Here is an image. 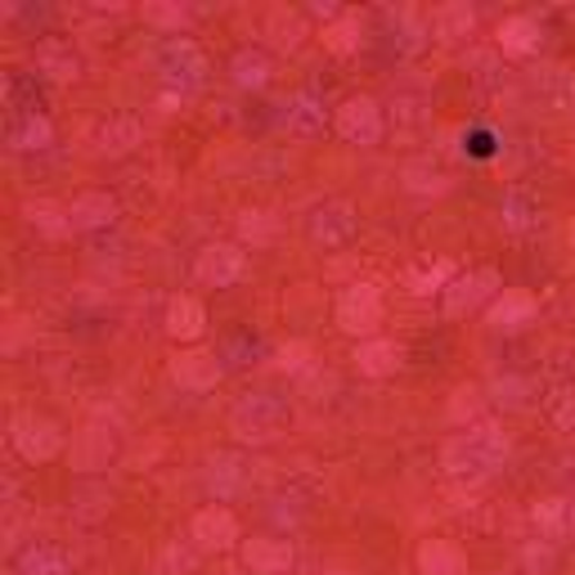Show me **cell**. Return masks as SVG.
I'll return each instance as SVG.
<instances>
[{
	"label": "cell",
	"mask_w": 575,
	"mask_h": 575,
	"mask_svg": "<svg viewBox=\"0 0 575 575\" xmlns=\"http://www.w3.org/2000/svg\"><path fill=\"white\" fill-rule=\"evenodd\" d=\"M19 575H68V553L59 544H28L19 553Z\"/></svg>",
	"instance_id": "30"
},
{
	"label": "cell",
	"mask_w": 575,
	"mask_h": 575,
	"mask_svg": "<svg viewBox=\"0 0 575 575\" xmlns=\"http://www.w3.org/2000/svg\"><path fill=\"white\" fill-rule=\"evenodd\" d=\"M499 293H504L499 270L482 266V270H473V275H464V279H449V288H445V310H449V315H473V310L490 306Z\"/></svg>",
	"instance_id": "7"
},
{
	"label": "cell",
	"mask_w": 575,
	"mask_h": 575,
	"mask_svg": "<svg viewBox=\"0 0 575 575\" xmlns=\"http://www.w3.org/2000/svg\"><path fill=\"white\" fill-rule=\"evenodd\" d=\"M171 374H176V383H180L185 391H211V387L220 383L225 365H220V356H211V351H185V356H176Z\"/></svg>",
	"instance_id": "19"
},
{
	"label": "cell",
	"mask_w": 575,
	"mask_h": 575,
	"mask_svg": "<svg viewBox=\"0 0 575 575\" xmlns=\"http://www.w3.org/2000/svg\"><path fill=\"white\" fill-rule=\"evenodd\" d=\"M279 369H306V347H301V341H293V347H284L279 351Z\"/></svg>",
	"instance_id": "43"
},
{
	"label": "cell",
	"mask_w": 575,
	"mask_h": 575,
	"mask_svg": "<svg viewBox=\"0 0 575 575\" xmlns=\"http://www.w3.org/2000/svg\"><path fill=\"white\" fill-rule=\"evenodd\" d=\"M32 68H37V77H46V81H54V86H68V81L81 77L86 63H81V50H77L68 37H46V41H37Z\"/></svg>",
	"instance_id": "10"
},
{
	"label": "cell",
	"mask_w": 575,
	"mask_h": 575,
	"mask_svg": "<svg viewBox=\"0 0 575 575\" xmlns=\"http://www.w3.org/2000/svg\"><path fill=\"white\" fill-rule=\"evenodd\" d=\"M548 418L562 427V432H575V387H562L548 396Z\"/></svg>",
	"instance_id": "39"
},
{
	"label": "cell",
	"mask_w": 575,
	"mask_h": 575,
	"mask_svg": "<svg viewBox=\"0 0 575 575\" xmlns=\"http://www.w3.org/2000/svg\"><path fill=\"white\" fill-rule=\"evenodd\" d=\"M28 225L41 229V235H68V207H50V202H28Z\"/></svg>",
	"instance_id": "38"
},
{
	"label": "cell",
	"mask_w": 575,
	"mask_h": 575,
	"mask_svg": "<svg viewBox=\"0 0 575 575\" xmlns=\"http://www.w3.org/2000/svg\"><path fill=\"white\" fill-rule=\"evenodd\" d=\"M112 220H118V198L103 194V189L77 194V198L68 202V225L81 229V235H90V229H108Z\"/></svg>",
	"instance_id": "17"
},
{
	"label": "cell",
	"mask_w": 575,
	"mask_h": 575,
	"mask_svg": "<svg viewBox=\"0 0 575 575\" xmlns=\"http://www.w3.org/2000/svg\"><path fill=\"white\" fill-rule=\"evenodd\" d=\"M526 391H531V383H522V378H499L495 383V400H504L508 409H522L526 405Z\"/></svg>",
	"instance_id": "41"
},
{
	"label": "cell",
	"mask_w": 575,
	"mask_h": 575,
	"mask_svg": "<svg viewBox=\"0 0 575 575\" xmlns=\"http://www.w3.org/2000/svg\"><path fill=\"white\" fill-rule=\"evenodd\" d=\"M535 315H539V301H535L531 293H517V288H504V293L486 306V324H490L495 333H522V328L535 324Z\"/></svg>",
	"instance_id": "12"
},
{
	"label": "cell",
	"mask_w": 575,
	"mask_h": 575,
	"mask_svg": "<svg viewBox=\"0 0 575 575\" xmlns=\"http://www.w3.org/2000/svg\"><path fill=\"white\" fill-rule=\"evenodd\" d=\"M275 235H279V216H275V211L252 207V211H244V216H239V239H244V244L266 248Z\"/></svg>",
	"instance_id": "32"
},
{
	"label": "cell",
	"mask_w": 575,
	"mask_h": 575,
	"mask_svg": "<svg viewBox=\"0 0 575 575\" xmlns=\"http://www.w3.org/2000/svg\"><path fill=\"white\" fill-rule=\"evenodd\" d=\"M229 72H235V86L261 90V86H270V77H275V59H270L266 46H244V50L235 54V63H229Z\"/></svg>",
	"instance_id": "22"
},
{
	"label": "cell",
	"mask_w": 575,
	"mask_h": 575,
	"mask_svg": "<svg viewBox=\"0 0 575 575\" xmlns=\"http://www.w3.org/2000/svg\"><path fill=\"white\" fill-rule=\"evenodd\" d=\"M418 571L423 575H468V557L454 539H423L418 544Z\"/></svg>",
	"instance_id": "21"
},
{
	"label": "cell",
	"mask_w": 575,
	"mask_h": 575,
	"mask_svg": "<svg viewBox=\"0 0 575 575\" xmlns=\"http://www.w3.org/2000/svg\"><path fill=\"white\" fill-rule=\"evenodd\" d=\"M189 539H194L202 553H225V548L239 544V522H235V513H229V508L211 504V508H202V513L189 522Z\"/></svg>",
	"instance_id": "11"
},
{
	"label": "cell",
	"mask_w": 575,
	"mask_h": 575,
	"mask_svg": "<svg viewBox=\"0 0 575 575\" xmlns=\"http://www.w3.org/2000/svg\"><path fill=\"white\" fill-rule=\"evenodd\" d=\"M405 189H414V194H445L449 180H445V171L436 162H409L405 167Z\"/></svg>",
	"instance_id": "36"
},
{
	"label": "cell",
	"mask_w": 575,
	"mask_h": 575,
	"mask_svg": "<svg viewBox=\"0 0 575 575\" xmlns=\"http://www.w3.org/2000/svg\"><path fill=\"white\" fill-rule=\"evenodd\" d=\"M248 270V257L239 244H207L194 261V275L207 284V288H229V284H239Z\"/></svg>",
	"instance_id": "9"
},
{
	"label": "cell",
	"mask_w": 575,
	"mask_h": 575,
	"mask_svg": "<svg viewBox=\"0 0 575 575\" xmlns=\"http://www.w3.org/2000/svg\"><path fill=\"white\" fill-rule=\"evenodd\" d=\"M522 562H526V571H535V575H544V571H553V562H557V553H553V544L548 539H535L526 553H522Z\"/></svg>",
	"instance_id": "40"
},
{
	"label": "cell",
	"mask_w": 575,
	"mask_h": 575,
	"mask_svg": "<svg viewBox=\"0 0 575 575\" xmlns=\"http://www.w3.org/2000/svg\"><path fill=\"white\" fill-rule=\"evenodd\" d=\"M383 23H387V46H391L396 54H414V50H423V41H427V23H418V14H414V10H387V14H383Z\"/></svg>",
	"instance_id": "23"
},
{
	"label": "cell",
	"mask_w": 575,
	"mask_h": 575,
	"mask_svg": "<svg viewBox=\"0 0 575 575\" xmlns=\"http://www.w3.org/2000/svg\"><path fill=\"white\" fill-rule=\"evenodd\" d=\"M360 229V216L347 198H333V202H319L306 220V235L319 244V248H347Z\"/></svg>",
	"instance_id": "4"
},
{
	"label": "cell",
	"mask_w": 575,
	"mask_h": 575,
	"mask_svg": "<svg viewBox=\"0 0 575 575\" xmlns=\"http://www.w3.org/2000/svg\"><path fill=\"white\" fill-rule=\"evenodd\" d=\"M508 458V436L495 427V423H473L458 436H449V445L440 449V464L449 477H490L499 464Z\"/></svg>",
	"instance_id": "1"
},
{
	"label": "cell",
	"mask_w": 575,
	"mask_h": 575,
	"mask_svg": "<svg viewBox=\"0 0 575 575\" xmlns=\"http://www.w3.org/2000/svg\"><path fill=\"white\" fill-rule=\"evenodd\" d=\"M10 440H14V449L28 458V464H50V458L63 449L59 423H50V418H41V414H19Z\"/></svg>",
	"instance_id": "6"
},
{
	"label": "cell",
	"mask_w": 575,
	"mask_h": 575,
	"mask_svg": "<svg viewBox=\"0 0 575 575\" xmlns=\"http://www.w3.org/2000/svg\"><path fill=\"white\" fill-rule=\"evenodd\" d=\"M449 275H454V266H449V261H436V266H414V270H405V284H409V293L427 297V293H445V288H449Z\"/></svg>",
	"instance_id": "34"
},
{
	"label": "cell",
	"mask_w": 575,
	"mask_h": 575,
	"mask_svg": "<svg viewBox=\"0 0 575 575\" xmlns=\"http://www.w3.org/2000/svg\"><path fill=\"white\" fill-rule=\"evenodd\" d=\"M310 14H315V19H333V23L341 19V10H337V6H328V0H324V6H310Z\"/></svg>",
	"instance_id": "45"
},
{
	"label": "cell",
	"mask_w": 575,
	"mask_h": 575,
	"mask_svg": "<svg viewBox=\"0 0 575 575\" xmlns=\"http://www.w3.org/2000/svg\"><path fill=\"white\" fill-rule=\"evenodd\" d=\"M324 575H347V571H324Z\"/></svg>",
	"instance_id": "47"
},
{
	"label": "cell",
	"mask_w": 575,
	"mask_h": 575,
	"mask_svg": "<svg viewBox=\"0 0 575 575\" xmlns=\"http://www.w3.org/2000/svg\"><path fill=\"white\" fill-rule=\"evenodd\" d=\"M400 365H405V347L391 337H365L356 347V369L365 378H391Z\"/></svg>",
	"instance_id": "18"
},
{
	"label": "cell",
	"mask_w": 575,
	"mask_h": 575,
	"mask_svg": "<svg viewBox=\"0 0 575 575\" xmlns=\"http://www.w3.org/2000/svg\"><path fill=\"white\" fill-rule=\"evenodd\" d=\"M202 324H207V310H202L198 297H171V306H167V333L171 337L194 341L202 333Z\"/></svg>",
	"instance_id": "27"
},
{
	"label": "cell",
	"mask_w": 575,
	"mask_h": 575,
	"mask_svg": "<svg viewBox=\"0 0 575 575\" xmlns=\"http://www.w3.org/2000/svg\"><path fill=\"white\" fill-rule=\"evenodd\" d=\"M288 423H293V409L275 391H252V396H244L235 409H229V432H235L239 440H248V445L279 440L288 432Z\"/></svg>",
	"instance_id": "2"
},
{
	"label": "cell",
	"mask_w": 575,
	"mask_h": 575,
	"mask_svg": "<svg viewBox=\"0 0 575 575\" xmlns=\"http://www.w3.org/2000/svg\"><path fill=\"white\" fill-rule=\"evenodd\" d=\"M72 458H77V468L95 473V468H103L108 458H112V445H103L99 427H86V432H81V440H77V449H72Z\"/></svg>",
	"instance_id": "35"
},
{
	"label": "cell",
	"mask_w": 575,
	"mask_h": 575,
	"mask_svg": "<svg viewBox=\"0 0 575 575\" xmlns=\"http://www.w3.org/2000/svg\"><path fill=\"white\" fill-rule=\"evenodd\" d=\"M571 539H575V504H571Z\"/></svg>",
	"instance_id": "46"
},
{
	"label": "cell",
	"mask_w": 575,
	"mask_h": 575,
	"mask_svg": "<svg viewBox=\"0 0 575 575\" xmlns=\"http://www.w3.org/2000/svg\"><path fill=\"white\" fill-rule=\"evenodd\" d=\"M266 37H270L275 50H297V46L310 37L306 14H297V10H275V14L266 19Z\"/></svg>",
	"instance_id": "29"
},
{
	"label": "cell",
	"mask_w": 575,
	"mask_h": 575,
	"mask_svg": "<svg viewBox=\"0 0 575 575\" xmlns=\"http://www.w3.org/2000/svg\"><path fill=\"white\" fill-rule=\"evenodd\" d=\"M468 153L490 158V153H495V136H490V131H473V136H468Z\"/></svg>",
	"instance_id": "44"
},
{
	"label": "cell",
	"mask_w": 575,
	"mask_h": 575,
	"mask_svg": "<svg viewBox=\"0 0 575 575\" xmlns=\"http://www.w3.org/2000/svg\"><path fill=\"white\" fill-rule=\"evenodd\" d=\"M454 396H458V400H454V409H449L454 418L477 414V405H482V391H477V387H464V391H454Z\"/></svg>",
	"instance_id": "42"
},
{
	"label": "cell",
	"mask_w": 575,
	"mask_h": 575,
	"mask_svg": "<svg viewBox=\"0 0 575 575\" xmlns=\"http://www.w3.org/2000/svg\"><path fill=\"white\" fill-rule=\"evenodd\" d=\"M535 90H539V99H544L548 108L575 112V72H571V68H539Z\"/></svg>",
	"instance_id": "26"
},
{
	"label": "cell",
	"mask_w": 575,
	"mask_h": 575,
	"mask_svg": "<svg viewBox=\"0 0 575 575\" xmlns=\"http://www.w3.org/2000/svg\"><path fill=\"white\" fill-rule=\"evenodd\" d=\"M427 32H432L436 41H445V46L468 41V37L477 32V10L468 6V0H445V6H436V10H432Z\"/></svg>",
	"instance_id": "15"
},
{
	"label": "cell",
	"mask_w": 575,
	"mask_h": 575,
	"mask_svg": "<svg viewBox=\"0 0 575 575\" xmlns=\"http://www.w3.org/2000/svg\"><path fill=\"white\" fill-rule=\"evenodd\" d=\"M145 23L167 28V32H185L194 23V10L189 6H162V0H149V6H145Z\"/></svg>",
	"instance_id": "37"
},
{
	"label": "cell",
	"mask_w": 575,
	"mask_h": 575,
	"mask_svg": "<svg viewBox=\"0 0 575 575\" xmlns=\"http://www.w3.org/2000/svg\"><path fill=\"white\" fill-rule=\"evenodd\" d=\"M337 131H341V140H351L360 149H374L383 140V108H378V99L351 95L347 103L337 108Z\"/></svg>",
	"instance_id": "8"
},
{
	"label": "cell",
	"mask_w": 575,
	"mask_h": 575,
	"mask_svg": "<svg viewBox=\"0 0 575 575\" xmlns=\"http://www.w3.org/2000/svg\"><path fill=\"white\" fill-rule=\"evenodd\" d=\"M10 145L23 149V153H37V149H50L54 145V127L46 112H28L19 127H10Z\"/></svg>",
	"instance_id": "31"
},
{
	"label": "cell",
	"mask_w": 575,
	"mask_h": 575,
	"mask_svg": "<svg viewBox=\"0 0 575 575\" xmlns=\"http://www.w3.org/2000/svg\"><path fill=\"white\" fill-rule=\"evenodd\" d=\"M360 41H365V28H360L356 14H341L337 23L324 28V46H328L333 54H351V50H360Z\"/></svg>",
	"instance_id": "33"
},
{
	"label": "cell",
	"mask_w": 575,
	"mask_h": 575,
	"mask_svg": "<svg viewBox=\"0 0 575 575\" xmlns=\"http://www.w3.org/2000/svg\"><path fill=\"white\" fill-rule=\"evenodd\" d=\"M499 220H504L508 235H526V229L539 220V202L526 189H508L504 202H499Z\"/></svg>",
	"instance_id": "28"
},
{
	"label": "cell",
	"mask_w": 575,
	"mask_h": 575,
	"mask_svg": "<svg viewBox=\"0 0 575 575\" xmlns=\"http://www.w3.org/2000/svg\"><path fill=\"white\" fill-rule=\"evenodd\" d=\"M158 81L171 90V95H194L207 86V59L194 41H167L162 54H158Z\"/></svg>",
	"instance_id": "3"
},
{
	"label": "cell",
	"mask_w": 575,
	"mask_h": 575,
	"mask_svg": "<svg viewBox=\"0 0 575 575\" xmlns=\"http://www.w3.org/2000/svg\"><path fill=\"white\" fill-rule=\"evenodd\" d=\"M140 140H145V127H140L136 112H112V118H103V122L95 127V136H90L95 153H103V158L131 153Z\"/></svg>",
	"instance_id": "13"
},
{
	"label": "cell",
	"mask_w": 575,
	"mask_h": 575,
	"mask_svg": "<svg viewBox=\"0 0 575 575\" xmlns=\"http://www.w3.org/2000/svg\"><path fill=\"white\" fill-rule=\"evenodd\" d=\"M279 127L293 136V140H315L324 127H328V112L315 95H293L279 112Z\"/></svg>",
	"instance_id": "16"
},
{
	"label": "cell",
	"mask_w": 575,
	"mask_h": 575,
	"mask_svg": "<svg viewBox=\"0 0 575 575\" xmlns=\"http://www.w3.org/2000/svg\"><path fill=\"white\" fill-rule=\"evenodd\" d=\"M531 522H535V535L548 544L571 539V499H539L531 508Z\"/></svg>",
	"instance_id": "25"
},
{
	"label": "cell",
	"mask_w": 575,
	"mask_h": 575,
	"mask_svg": "<svg viewBox=\"0 0 575 575\" xmlns=\"http://www.w3.org/2000/svg\"><path fill=\"white\" fill-rule=\"evenodd\" d=\"M244 562L257 575H288L293 562H297V553H293V539L257 535V539H244Z\"/></svg>",
	"instance_id": "14"
},
{
	"label": "cell",
	"mask_w": 575,
	"mask_h": 575,
	"mask_svg": "<svg viewBox=\"0 0 575 575\" xmlns=\"http://www.w3.org/2000/svg\"><path fill=\"white\" fill-rule=\"evenodd\" d=\"M337 324L356 337H374L378 324H383V288L378 284H351L337 297Z\"/></svg>",
	"instance_id": "5"
},
{
	"label": "cell",
	"mask_w": 575,
	"mask_h": 575,
	"mask_svg": "<svg viewBox=\"0 0 575 575\" xmlns=\"http://www.w3.org/2000/svg\"><path fill=\"white\" fill-rule=\"evenodd\" d=\"M202 482H207V490L216 495V504L220 499H235L239 490H244V458L239 454H211L207 458V468H202Z\"/></svg>",
	"instance_id": "20"
},
{
	"label": "cell",
	"mask_w": 575,
	"mask_h": 575,
	"mask_svg": "<svg viewBox=\"0 0 575 575\" xmlns=\"http://www.w3.org/2000/svg\"><path fill=\"white\" fill-rule=\"evenodd\" d=\"M539 41H544V28H539V19H531V14H513V19H504L499 23V50L504 54H535L539 50Z\"/></svg>",
	"instance_id": "24"
}]
</instances>
